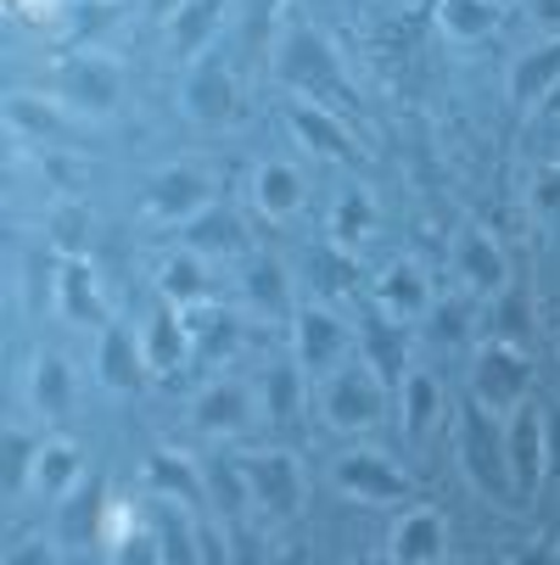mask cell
<instances>
[{
    "label": "cell",
    "mask_w": 560,
    "mask_h": 565,
    "mask_svg": "<svg viewBox=\"0 0 560 565\" xmlns=\"http://www.w3.org/2000/svg\"><path fill=\"white\" fill-rule=\"evenodd\" d=\"M459 454H465V476L476 481V488H483V493H505L510 443H505V431H494V409H488V403H465V415H459Z\"/></svg>",
    "instance_id": "cell-1"
},
{
    "label": "cell",
    "mask_w": 560,
    "mask_h": 565,
    "mask_svg": "<svg viewBox=\"0 0 560 565\" xmlns=\"http://www.w3.org/2000/svg\"><path fill=\"white\" fill-rule=\"evenodd\" d=\"M527 386H532V359L516 342L494 337L483 348V359H476V403H488L494 415H505L516 403H527Z\"/></svg>",
    "instance_id": "cell-2"
},
{
    "label": "cell",
    "mask_w": 560,
    "mask_h": 565,
    "mask_svg": "<svg viewBox=\"0 0 560 565\" xmlns=\"http://www.w3.org/2000/svg\"><path fill=\"white\" fill-rule=\"evenodd\" d=\"M381 415V375L376 364H348L326 381V420L337 431H359Z\"/></svg>",
    "instance_id": "cell-3"
},
{
    "label": "cell",
    "mask_w": 560,
    "mask_h": 565,
    "mask_svg": "<svg viewBox=\"0 0 560 565\" xmlns=\"http://www.w3.org/2000/svg\"><path fill=\"white\" fill-rule=\"evenodd\" d=\"M337 488L342 493H359V499H376V504H398V499H410V476L398 470L392 459L381 454H348L337 459Z\"/></svg>",
    "instance_id": "cell-4"
},
{
    "label": "cell",
    "mask_w": 560,
    "mask_h": 565,
    "mask_svg": "<svg viewBox=\"0 0 560 565\" xmlns=\"http://www.w3.org/2000/svg\"><path fill=\"white\" fill-rule=\"evenodd\" d=\"M505 443H510V476H516V488L532 493L538 481H543V470H549V437H543V415L532 409V403H516V409H510Z\"/></svg>",
    "instance_id": "cell-5"
},
{
    "label": "cell",
    "mask_w": 560,
    "mask_h": 565,
    "mask_svg": "<svg viewBox=\"0 0 560 565\" xmlns=\"http://www.w3.org/2000/svg\"><path fill=\"white\" fill-rule=\"evenodd\" d=\"M62 96L78 107V113H113L118 96H124V78L107 56H73L62 67Z\"/></svg>",
    "instance_id": "cell-6"
},
{
    "label": "cell",
    "mask_w": 560,
    "mask_h": 565,
    "mask_svg": "<svg viewBox=\"0 0 560 565\" xmlns=\"http://www.w3.org/2000/svg\"><path fill=\"white\" fill-rule=\"evenodd\" d=\"M247 488H253V504H264L270 515H292L297 499H303V481H297V459L270 448L247 465Z\"/></svg>",
    "instance_id": "cell-7"
},
{
    "label": "cell",
    "mask_w": 560,
    "mask_h": 565,
    "mask_svg": "<svg viewBox=\"0 0 560 565\" xmlns=\"http://www.w3.org/2000/svg\"><path fill=\"white\" fill-rule=\"evenodd\" d=\"M197 207H208V174H197V169H163L146 191L151 218H180V213H197Z\"/></svg>",
    "instance_id": "cell-8"
},
{
    "label": "cell",
    "mask_w": 560,
    "mask_h": 565,
    "mask_svg": "<svg viewBox=\"0 0 560 565\" xmlns=\"http://www.w3.org/2000/svg\"><path fill=\"white\" fill-rule=\"evenodd\" d=\"M376 302H381L387 319H398V326H404V319H421L432 308V291H426L421 264H392L381 275V286H376Z\"/></svg>",
    "instance_id": "cell-9"
},
{
    "label": "cell",
    "mask_w": 560,
    "mask_h": 565,
    "mask_svg": "<svg viewBox=\"0 0 560 565\" xmlns=\"http://www.w3.org/2000/svg\"><path fill=\"white\" fill-rule=\"evenodd\" d=\"M398 559H437V554H448V526H443V515L437 510H415V515H404L392 526V543H387Z\"/></svg>",
    "instance_id": "cell-10"
},
{
    "label": "cell",
    "mask_w": 560,
    "mask_h": 565,
    "mask_svg": "<svg viewBox=\"0 0 560 565\" xmlns=\"http://www.w3.org/2000/svg\"><path fill=\"white\" fill-rule=\"evenodd\" d=\"M78 465H85V454H78V443H67V437H51V443H40V459H34V488L45 493V499H62L73 481H78Z\"/></svg>",
    "instance_id": "cell-11"
},
{
    "label": "cell",
    "mask_w": 560,
    "mask_h": 565,
    "mask_svg": "<svg viewBox=\"0 0 560 565\" xmlns=\"http://www.w3.org/2000/svg\"><path fill=\"white\" fill-rule=\"evenodd\" d=\"M459 269L471 280V291H499L505 286V253L488 230H465L459 241Z\"/></svg>",
    "instance_id": "cell-12"
},
{
    "label": "cell",
    "mask_w": 560,
    "mask_h": 565,
    "mask_svg": "<svg viewBox=\"0 0 560 565\" xmlns=\"http://www.w3.org/2000/svg\"><path fill=\"white\" fill-rule=\"evenodd\" d=\"M337 348H342V326H337V313H331V308H319V302L297 308V353H303L308 364H331V359H337Z\"/></svg>",
    "instance_id": "cell-13"
},
{
    "label": "cell",
    "mask_w": 560,
    "mask_h": 565,
    "mask_svg": "<svg viewBox=\"0 0 560 565\" xmlns=\"http://www.w3.org/2000/svg\"><path fill=\"white\" fill-rule=\"evenodd\" d=\"M292 129H297V140L314 151V157H353V140L342 135V124L331 118V113H319V107H292Z\"/></svg>",
    "instance_id": "cell-14"
},
{
    "label": "cell",
    "mask_w": 560,
    "mask_h": 565,
    "mask_svg": "<svg viewBox=\"0 0 560 565\" xmlns=\"http://www.w3.org/2000/svg\"><path fill=\"white\" fill-rule=\"evenodd\" d=\"M554 73H560V40H549L543 51H527L516 62V78H510V102L516 107H532L549 85H554Z\"/></svg>",
    "instance_id": "cell-15"
},
{
    "label": "cell",
    "mask_w": 560,
    "mask_h": 565,
    "mask_svg": "<svg viewBox=\"0 0 560 565\" xmlns=\"http://www.w3.org/2000/svg\"><path fill=\"white\" fill-rule=\"evenodd\" d=\"M62 308H67V319H78V326L102 313V286H96L91 264L78 258V253L62 258Z\"/></svg>",
    "instance_id": "cell-16"
},
{
    "label": "cell",
    "mask_w": 560,
    "mask_h": 565,
    "mask_svg": "<svg viewBox=\"0 0 560 565\" xmlns=\"http://www.w3.org/2000/svg\"><path fill=\"white\" fill-rule=\"evenodd\" d=\"M253 196H258L264 213L286 218V213H297V202H303V174H297L292 163H264L258 180H253Z\"/></svg>",
    "instance_id": "cell-17"
},
{
    "label": "cell",
    "mask_w": 560,
    "mask_h": 565,
    "mask_svg": "<svg viewBox=\"0 0 560 565\" xmlns=\"http://www.w3.org/2000/svg\"><path fill=\"white\" fill-rule=\"evenodd\" d=\"M186 113H191L197 124H219V118L230 113V78H224L219 67H197V73L186 78Z\"/></svg>",
    "instance_id": "cell-18"
},
{
    "label": "cell",
    "mask_w": 560,
    "mask_h": 565,
    "mask_svg": "<svg viewBox=\"0 0 560 565\" xmlns=\"http://www.w3.org/2000/svg\"><path fill=\"white\" fill-rule=\"evenodd\" d=\"M499 23V0H437V29L454 40H476Z\"/></svg>",
    "instance_id": "cell-19"
},
{
    "label": "cell",
    "mask_w": 560,
    "mask_h": 565,
    "mask_svg": "<svg viewBox=\"0 0 560 565\" xmlns=\"http://www.w3.org/2000/svg\"><path fill=\"white\" fill-rule=\"evenodd\" d=\"M180 359H186V319L163 308V313L151 319V331H146V364H151L157 375H169Z\"/></svg>",
    "instance_id": "cell-20"
},
{
    "label": "cell",
    "mask_w": 560,
    "mask_h": 565,
    "mask_svg": "<svg viewBox=\"0 0 560 565\" xmlns=\"http://www.w3.org/2000/svg\"><path fill=\"white\" fill-rule=\"evenodd\" d=\"M398 386H404V431H410V437H426V431H432V420H437V409H443L437 381L415 370V375H404Z\"/></svg>",
    "instance_id": "cell-21"
},
{
    "label": "cell",
    "mask_w": 560,
    "mask_h": 565,
    "mask_svg": "<svg viewBox=\"0 0 560 565\" xmlns=\"http://www.w3.org/2000/svg\"><path fill=\"white\" fill-rule=\"evenodd\" d=\"M247 420V392L242 386H208L202 403H197V426L208 431H242Z\"/></svg>",
    "instance_id": "cell-22"
},
{
    "label": "cell",
    "mask_w": 560,
    "mask_h": 565,
    "mask_svg": "<svg viewBox=\"0 0 560 565\" xmlns=\"http://www.w3.org/2000/svg\"><path fill=\"white\" fill-rule=\"evenodd\" d=\"M102 386H113V392H129L135 381H140V348L124 337V331H107L102 337Z\"/></svg>",
    "instance_id": "cell-23"
},
{
    "label": "cell",
    "mask_w": 560,
    "mask_h": 565,
    "mask_svg": "<svg viewBox=\"0 0 560 565\" xmlns=\"http://www.w3.org/2000/svg\"><path fill=\"white\" fill-rule=\"evenodd\" d=\"M169 23H175V51L191 56V51L208 45V34H213V23H219V0H186Z\"/></svg>",
    "instance_id": "cell-24"
},
{
    "label": "cell",
    "mask_w": 560,
    "mask_h": 565,
    "mask_svg": "<svg viewBox=\"0 0 560 565\" xmlns=\"http://www.w3.org/2000/svg\"><path fill=\"white\" fill-rule=\"evenodd\" d=\"M146 476H151L169 499H197V488H202V481H197V465H191L186 454H175V448H157L151 465H146Z\"/></svg>",
    "instance_id": "cell-25"
},
{
    "label": "cell",
    "mask_w": 560,
    "mask_h": 565,
    "mask_svg": "<svg viewBox=\"0 0 560 565\" xmlns=\"http://www.w3.org/2000/svg\"><path fill=\"white\" fill-rule=\"evenodd\" d=\"M376 224V207H370V191H342L337 196V218H331V235L337 247H353V241Z\"/></svg>",
    "instance_id": "cell-26"
},
{
    "label": "cell",
    "mask_w": 560,
    "mask_h": 565,
    "mask_svg": "<svg viewBox=\"0 0 560 565\" xmlns=\"http://www.w3.org/2000/svg\"><path fill=\"white\" fill-rule=\"evenodd\" d=\"M34 403L45 415H62L73 403V386H67V364L62 359H40L34 364Z\"/></svg>",
    "instance_id": "cell-27"
},
{
    "label": "cell",
    "mask_w": 560,
    "mask_h": 565,
    "mask_svg": "<svg viewBox=\"0 0 560 565\" xmlns=\"http://www.w3.org/2000/svg\"><path fill=\"white\" fill-rule=\"evenodd\" d=\"M163 291H169L175 302H202V291H208L202 258H197V253H180V258H169V264H163Z\"/></svg>",
    "instance_id": "cell-28"
},
{
    "label": "cell",
    "mask_w": 560,
    "mask_h": 565,
    "mask_svg": "<svg viewBox=\"0 0 560 565\" xmlns=\"http://www.w3.org/2000/svg\"><path fill=\"white\" fill-rule=\"evenodd\" d=\"M7 118L18 124V129H29V135H51V129H62V118H56V107H45L40 96H7Z\"/></svg>",
    "instance_id": "cell-29"
},
{
    "label": "cell",
    "mask_w": 560,
    "mask_h": 565,
    "mask_svg": "<svg viewBox=\"0 0 560 565\" xmlns=\"http://www.w3.org/2000/svg\"><path fill=\"white\" fill-rule=\"evenodd\" d=\"M543 437H549V470L560 476V403L543 409Z\"/></svg>",
    "instance_id": "cell-30"
},
{
    "label": "cell",
    "mask_w": 560,
    "mask_h": 565,
    "mask_svg": "<svg viewBox=\"0 0 560 565\" xmlns=\"http://www.w3.org/2000/svg\"><path fill=\"white\" fill-rule=\"evenodd\" d=\"M538 207H543L549 218H560V169H549V174L538 180Z\"/></svg>",
    "instance_id": "cell-31"
},
{
    "label": "cell",
    "mask_w": 560,
    "mask_h": 565,
    "mask_svg": "<svg viewBox=\"0 0 560 565\" xmlns=\"http://www.w3.org/2000/svg\"><path fill=\"white\" fill-rule=\"evenodd\" d=\"M180 7H186V0H146V12H151V18H175Z\"/></svg>",
    "instance_id": "cell-32"
},
{
    "label": "cell",
    "mask_w": 560,
    "mask_h": 565,
    "mask_svg": "<svg viewBox=\"0 0 560 565\" xmlns=\"http://www.w3.org/2000/svg\"><path fill=\"white\" fill-rule=\"evenodd\" d=\"M538 18H543L549 29H560V0H538Z\"/></svg>",
    "instance_id": "cell-33"
},
{
    "label": "cell",
    "mask_w": 560,
    "mask_h": 565,
    "mask_svg": "<svg viewBox=\"0 0 560 565\" xmlns=\"http://www.w3.org/2000/svg\"><path fill=\"white\" fill-rule=\"evenodd\" d=\"M499 7H505V0H499Z\"/></svg>",
    "instance_id": "cell-34"
},
{
    "label": "cell",
    "mask_w": 560,
    "mask_h": 565,
    "mask_svg": "<svg viewBox=\"0 0 560 565\" xmlns=\"http://www.w3.org/2000/svg\"><path fill=\"white\" fill-rule=\"evenodd\" d=\"M270 7H275V0H270Z\"/></svg>",
    "instance_id": "cell-35"
}]
</instances>
